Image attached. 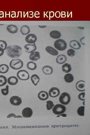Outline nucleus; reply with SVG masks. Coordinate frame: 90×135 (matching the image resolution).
<instances>
[{
    "label": "nucleus",
    "instance_id": "obj_1",
    "mask_svg": "<svg viewBox=\"0 0 90 135\" xmlns=\"http://www.w3.org/2000/svg\"><path fill=\"white\" fill-rule=\"evenodd\" d=\"M7 55L12 58H16L20 57L22 52V49L17 45H11L7 47L6 49Z\"/></svg>",
    "mask_w": 90,
    "mask_h": 135
},
{
    "label": "nucleus",
    "instance_id": "obj_2",
    "mask_svg": "<svg viewBox=\"0 0 90 135\" xmlns=\"http://www.w3.org/2000/svg\"><path fill=\"white\" fill-rule=\"evenodd\" d=\"M24 64L22 61L20 59H13L10 63V66L12 69L15 70H19L22 68Z\"/></svg>",
    "mask_w": 90,
    "mask_h": 135
},
{
    "label": "nucleus",
    "instance_id": "obj_3",
    "mask_svg": "<svg viewBox=\"0 0 90 135\" xmlns=\"http://www.w3.org/2000/svg\"><path fill=\"white\" fill-rule=\"evenodd\" d=\"M54 46L55 48L58 50L62 51L66 48L67 44L64 40L62 39H59L54 42Z\"/></svg>",
    "mask_w": 90,
    "mask_h": 135
},
{
    "label": "nucleus",
    "instance_id": "obj_4",
    "mask_svg": "<svg viewBox=\"0 0 90 135\" xmlns=\"http://www.w3.org/2000/svg\"><path fill=\"white\" fill-rule=\"evenodd\" d=\"M59 100L60 102L62 104L67 105L70 101V97L68 94L66 92H64L60 96Z\"/></svg>",
    "mask_w": 90,
    "mask_h": 135
},
{
    "label": "nucleus",
    "instance_id": "obj_5",
    "mask_svg": "<svg viewBox=\"0 0 90 135\" xmlns=\"http://www.w3.org/2000/svg\"><path fill=\"white\" fill-rule=\"evenodd\" d=\"M66 110V107L64 105L60 104H57L53 108L52 111L55 114L58 115L64 113Z\"/></svg>",
    "mask_w": 90,
    "mask_h": 135
},
{
    "label": "nucleus",
    "instance_id": "obj_6",
    "mask_svg": "<svg viewBox=\"0 0 90 135\" xmlns=\"http://www.w3.org/2000/svg\"><path fill=\"white\" fill-rule=\"evenodd\" d=\"M17 76L19 79L23 80H27L30 78L28 73L24 70H21L19 71L17 73Z\"/></svg>",
    "mask_w": 90,
    "mask_h": 135
},
{
    "label": "nucleus",
    "instance_id": "obj_7",
    "mask_svg": "<svg viewBox=\"0 0 90 135\" xmlns=\"http://www.w3.org/2000/svg\"><path fill=\"white\" fill-rule=\"evenodd\" d=\"M10 104L14 106H19L22 103L21 98L18 96H14L12 97L10 99Z\"/></svg>",
    "mask_w": 90,
    "mask_h": 135
},
{
    "label": "nucleus",
    "instance_id": "obj_8",
    "mask_svg": "<svg viewBox=\"0 0 90 135\" xmlns=\"http://www.w3.org/2000/svg\"><path fill=\"white\" fill-rule=\"evenodd\" d=\"M37 38L34 34H28L25 38L26 42L29 44H34L36 41Z\"/></svg>",
    "mask_w": 90,
    "mask_h": 135
},
{
    "label": "nucleus",
    "instance_id": "obj_9",
    "mask_svg": "<svg viewBox=\"0 0 90 135\" xmlns=\"http://www.w3.org/2000/svg\"><path fill=\"white\" fill-rule=\"evenodd\" d=\"M60 90L58 88L53 87L51 88L49 91V96L52 98H55L60 94Z\"/></svg>",
    "mask_w": 90,
    "mask_h": 135
},
{
    "label": "nucleus",
    "instance_id": "obj_10",
    "mask_svg": "<svg viewBox=\"0 0 90 135\" xmlns=\"http://www.w3.org/2000/svg\"><path fill=\"white\" fill-rule=\"evenodd\" d=\"M26 51L28 53H31L36 50V46L35 43L33 44H26L24 46Z\"/></svg>",
    "mask_w": 90,
    "mask_h": 135
},
{
    "label": "nucleus",
    "instance_id": "obj_11",
    "mask_svg": "<svg viewBox=\"0 0 90 135\" xmlns=\"http://www.w3.org/2000/svg\"><path fill=\"white\" fill-rule=\"evenodd\" d=\"M85 81L82 80H80L77 82L76 86L77 90L80 92L85 91Z\"/></svg>",
    "mask_w": 90,
    "mask_h": 135
},
{
    "label": "nucleus",
    "instance_id": "obj_12",
    "mask_svg": "<svg viewBox=\"0 0 90 135\" xmlns=\"http://www.w3.org/2000/svg\"><path fill=\"white\" fill-rule=\"evenodd\" d=\"M33 112L32 109L30 108L27 107L24 108L22 112V114L24 118H30Z\"/></svg>",
    "mask_w": 90,
    "mask_h": 135
},
{
    "label": "nucleus",
    "instance_id": "obj_13",
    "mask_svg": "<svg viewBox=\"0 0 90 135\" xmlns=\"http://www.w3.org/2000/svg\"><path fill=\"white\" fill-rule=\"evenodd\" d=\"M46 50L49 54L54 56L58 55V51L51 46H48L45 48Z\"/></svg>",
    "mask_w": 90,
    "mask_h": 135
},
{
    "label": "nucleus",
    "instance_id": "obj_14",
    "mask_svg": "<svg viewBox=\"0 0 90 135\" xmlns=\"http://www.w3.org/2000/svg\"><path fill=\"white\" fill-rule=\"evenodd\" d=\"M29 59L32 61H36L40 58V52L38 51L33 52L30 53Z\"/></svg>",
    "mask_w": 90,
    "mask_h": 135
},
{
    "label": "nucleus",
    "instance_id": "obj_15",
    "mask_svg": "<svg viewBox=\"0 0 90 135\" xmlns=\"http://www.w3.org/2000/svg\"><path fill=\"white\" fill-rule=\"evenodd\" d=\"M38 97L39 99L42 100H45L47 99L49 96L48 92L44 91H41L38 93Z\"/></svg>",
    "mask_w": 90,
    "mask_h": 135
},
{
    "label": "nucleus",
    "instance_id": "obj_16",
    "mask_svg": "<svg viewBox=\"0 0 90 135\" xmlns=\"http://www.w3.org/2000/svg\"><path fill=\"white\" fill-rule=\"evenodd\" d=\"M6 29L10 33L14 34L18 32V28L17 26L15 25L10 24L7 26Z\"/></svg>",
    "mask_w": 90,
    "mask_h": 135
},
{
    "label": "nucleus",
    "instance_id": "obj_17",
    "mask_svg": "<svg viewBox=\"0 0 90 135\" xmlns=\"http://www.w3.org/2000/svg\"><path fill=\"white\" fill-rule=\"evenodd\" d=\"M69 44L71 48L76 50H78L81 47V45L80 43L76 40H73L70 41Z\"/></svg>",
    "mask_w": 90,
    "mask_h": 135
},
{
    "label": "nucleus",
    "instance_id": "obj_18",
    "mask_svg": "<svg viewBox=\"0 0 90 135\" xmlns=\"http://www.w3.org/2000/svg\"><path fill=\"white\" fill-rule=\"evenodd\" d=\"M67 60V58L66 56L64 54H60L57 56L56 61L59 64H62L65 62Z\"/></svg>",
    "mask_w": 90,
    "mask_h": 135
},
{
    "label": "nucleus",
    "instance_id": "obj_19",
    "mask_svg": "<svg viewBox=\"0 0 90 135\" xmlns=\"http://www.w3.org/2000/svg\"><path fill=\"white\" fill-rule=\"evenodd\" d=\"M42 70L44 73L46 75L51 74L53 72L52 68L48 66H44Z\"/></svg>",
    "mask_w": 90,
    "mask_h": 135
},
{
    "label": "nucleus",
    "instance_id": "obj_20",
    "mask_svg": "<svg viewBox=\"0 0 90 135\" xmlns=\"http://www.w3.org/2000/svg\"><path fill=\"white\" fill-rule=\"evenodd\" d=\"M50 36L53 38L58 39L60 37L61 35V33L59 31L56 30H54L50 32Z\"/></svg>",
    "mask_w": 90,
    "mask_h": 135
},
{
    "label": "nucleus",
    "instance_id": "obj_21",
    "mask_svg": "<svg viewBox=\"0 0 90 135\" xmlns=\"http://www.w3.org/2000/svg\"><path fill=\"white\" fill-rule=\"evenodd\" d=\"M8 83L10 85H14L16 84L18 82V78L16 77L12 76L9 77L7 79Z\"/></svg>",
    "mask_w": 90,
    "mask_h": 135
},
{
    "label": "nucleus",
    "instance_id": "obj_22",
    "mask_svg": "<svg viewBox=\"0 0 90 135\" xmlns=\"http://www.w3.org/2000/svg\"><path fill=\"white\" fill-rule=\"evenodd\" d=\"M30 30V28L26 25H24L22 26L20 28V32L23 35H26L28 34Z\"/></svg>",
    "mask_w": 90,
    "mask_h": 135
},
{
    "label": "nucleus",
    "instance_id": "obj_23",
    "mask_svg": "<svg viewBox=\"0 0 90 135\" xmlns=\"http://www.w3.org/2000/svg\"><path fill=\"white\" fill-rule=\"evenodd\" d=\"M30 79L32 83L35 86L37 84L40 80L39 77L36 74L32 75L31 76Z\"/></svg>",
    "mask_w": 90,
    "mask_h": 135
},
{
    "label": "nucleus",
    "instance_id": "obj_24",
    "mask_svg": "<svg viewBox=\"0 0 90 135\" xmlns=\"http://www.w3.org/2000/svg\"><path fill=\"white\" fill-rule=\"evenodd\" d=\"M63 71L67 73L70 72L72 70L71 66L70 64L66 63L64 64L62 66Z\"/></svg>",
    "mask_w": 90,
    "mask_h": 135
},
{
    "label": "nucleus",
    "instance_id": "obj_25",
    "mask_svg": "<svg viewBox=\"0 0 90 135\" xmlns=\"http://www.w3.org/2000/svg\"><path fill=\"white\" fill-rule=\"evenodd\" d=\"M64 79L66 82L68 83H70L73 81L74 77L72 74L68 73L65 75Z\"/></svg>",
    "mask_w": 90,
    "mask_h": 135
},
{
    "label": "nucleus",
    "instance_id": "obj_26",
    "mask_svg": "<svg viewBox=\"0 0 90 135\" xmlns=\"http://www.w3.org/2000/svg\"><path fill=\"white\" fill-rule=\"evenodd\" d=\"M9 68L8 66L5 64H2L0 65V73L4 74L8 72Z\"/></svg>",
    "mask_w": 90,
    "mask_h": 135
},
{
    "label": "nucleus",
    "instance_id": "obj_27",
    "mask_svg": "<svg viewBox=\"0 0 90 135\" xmlns=\"http://www.w3.org/2000/svg\"><path fill=\"white\" fill-rule=\"evenodd\" d=\"M36 64L33 62L30 61L27 64V67L30 70H35L37 68Z\"/></svg>",
    "mask_w": 90,
    "mask_h": 135
},
{
    "label": "nucleus",
    "instance_id": "obj_28",
    "mask_svg": "<svg viewBox=\"0 0 90 135\" xmlns=\"http://www.w3.org/2000/svg\"><path fill=\"white\" fill-rule=\"evenodd\" d=\"M7 82V80L5 76L3 75H0V86L5 85Z\"/></svg>",
    "mask_w": 90,
    "mask_h": 135
},
{
    "label": "nucleus",
    "instance_id": "obj_29",
    "mask_svg": "<svg viewBox=\"0 0 90 135\" xmlns=\"http://www.w3.org/2000/svg\"><path fill=\"white\" fill-rule=\"evenodd\" d=\"M84 106H81L79 107L77 110V113L78 115L81 116L84 115Z\"/></svg>",
    "mask_w": 90,
    "mask_h": 135
},
{
    "label": "nucleus",
    "instance_id": "obj_30",
    "mask_svg": "<svg viewBox=\"0 0 90 135\" xmlns=\"http://www.w3.org/2000/svg\"><path fill=\"white\" fill-rule=\"evenodd\" d=\"M46 103V107L48 110H51L54 106L53 102L50 100L47 101Z\"/></svg>",
    "mask_w": 90,
    "mask_h": 135
},
{
    "label": "nucleus",
    "instance_id": "obj_31",
    "mask_svg": "<svg viewBox=\"0 0 90 135\" xmlns=\"http://www.w3.org/2000/svg\"><path fill=\"white\" fill-rule=\"evenodd\" d=\"M7 46V44L5 41L0 40V47L2 48L4 50L6 49Z\"/></svg>",
    "mask_w": 90,
    "mask_h": 135
},
{
    "label": "nucleus",
    "instance_id": "obj_32",
    "mask_svg": "<svg viewBox=\"0 0 90 135\" xmlns=\"http://www.w3.org/2000/svg\"><path fill=\"white\" fill-rule=\"evenodd\" d=\"M8 88V86L7 85L5 88L2 89L1 91L2 94L4 96L7 95L9 93Z\"/></svg>",
    "mask_w": 90,
    "mask_h": 135
},
{
    "label": "nucleus",
    "instance_id": "obj_33",
    "mask_svg": "<svg viewBox=\"0 0 90 135\" xmlns=\"http://www.w3.org/2000/svg\"><path fill=\"white\" fill-rule=\"evenodd\" d=\"M76 52L75 50L72 49H68L67 51L68 55L70 56H73L75 54Z\"/></svg>",
    "mask_w": 90,
    "mask_h": 135
},
{
    "label": "nucleus",
    "instance_id": "obj_34",
    "mask_svg": "<svg viewBox=\"0 0 90 135\" xmlns=\"http://www.w3.org/2000/svg\"><path fill=\"white\" fill-rule=\"evenodd\" d=\"M85 92H83L80 94L78 96V98L80 100L82 101L85 100Z\"/></svg>",
    "mask_w": 90,
    "mask_h": 135
},
{
    "label": "nucleus",
    "instance_id": "obj_35",
    "mask_svg": "<svg viewBox=\"0 0 90 135\" xmlns=\"http://www.w3.org/2000/svg\"><path fill=\"white\" fill-rule=\"evenodd\" d=\"M85 37L83 36L82 37L80 40L82 44L83 45L85 44Z\"/></svg>",
    "mask_w": 90,
    "mask_h": 135
},
{
    "label": "nucleus",
    "instance_id": "obj_36",
    "mask_svg": "<svg viewBox=\"0 0 90 135\" xmlns=\"http://www.w3.org/2000/svg\"><path fill=\"white\" fill-rule=\"evenodd\" d=\"M60 15V12L59 11H57L55 13V16L57 18H59Z\"/></svg>",
    "mask_w": 90,
    "mask_h": 135
},
{
    "label": "nucleus",
    "instance_id": "obj_37",
    "mask_svg": "<svg viewBox=\"0 0 90 135\" xmlns=\"http://www.w3.org/2000/svg\"><path fill=\"white\" fill-rule=\"evenodd\" d=\"M4 51V50L2 48L0 47V56L3 55Z\"/></svg>",
    "mask_w": 90,
    "mask_h": 135
},
{
    "label": "nucleus",
    "instance_id": "obj_38",
    "mask_svg": "<svg viewBox=\"0 0 90 135\" xmlns=\"http://www.w3.org/2000/svg\"><path fill=\"white\" fill-rule=\"evenodd\" d=\"M16 115L12 113L8 115L7 116V118H9L12 117H14L16 118Z\"/></svg>",
    "mask_w": 90,
    "mask_h": 135
},
{
    "label": "nucleus",
    "instance_id": "obj_39",
    "mask_svg": "<svg viewBox=\"0 0 90 135\" xmlns=\"http://www.w3.org/2000/svg\"><path fill=\"white\" fill-rule=\"evenodd\" d=\"M60 116H62L63 117H66L67 115L65 114H62L58 116L57 117H59Z\"/></svg>",
    "mask_w": 90,
    "mask_h": 135
},
{
    "label": "nucleus",
    "instance_id": "obj_40",
    "mask_svg": "<svg viewBox=\"0 0 90 135\" xmlns=\"http://www.w3.org/2000/svg\"><path fill=\"white\" fill-rule=\"evenodd\" d=\"M38 26L40 27V28H45L46 27V26H40L38 25Z\"/></svg>",
    "mask_w": 90,
    "mask_h": 135
},
{
    "label": "nucleus",
    "instance_id": "obj_41",
    "mask_svg": "<svg viewBox=\"0 0 90 135\" xmlns=\"http://www.w3.org/2000/svg\"><path fill=\"white\" fill-rule=\"evenodd\" d=\"M78 27L81 30H84V27Z\"/></svg>",
    "mask_w": 90,
    "mask_h": 135
},
{
    "label": "nucleus",
    "instance_id": "obj_42",
    "mask_svg": "<svg viewBox=\"0 0 90 135\" xmlns=\"http://www.w3.org/2000/svg\"><path fill=\"white\" fill-rule=\"evenodd\" d=\"M16 118H22V117L20 116H16Z\"/></svg>",
    "mask_w": 90,
    "mask_h": 135
}]
</instances>
